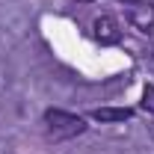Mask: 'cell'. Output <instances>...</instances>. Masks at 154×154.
<instances>
[{"instance_id":"cell-1","label":"cell","mask_w":154,"mask_h":154,"mask_svg":"<svg viewBox=\"0 0 154 154\" xmlns=\"http://www.w3.org/2000/svg\"><path fill=\"white\" fill-rule=\"evenodd\" d=\"M45 125H48V134L54 139H71V136H80L86 131V122L74 113H65V110H48Z\"/></svg>"},{"instance_id":"cell-2","label":"cell","mask_w":154,"mask_h":154,"mask_svg":"<svg viewBox=\"0 0 154 154\" xmlns=\"http://www.w3.org/2000/svg\"><path fill=\"white\" fill-rule=\"evenodd\" d=\"M95 38L101 45H116L119 38H122V30H119V24H116L110 15H101L95 21Z\"/></svg>"},{"instance_id":"cell-3","label":"cell","mask_w":154,"mask_h":154,"mask_svg":"<svg viewBox=\"0 0 154 154\" xmlns=\"http://www.w3.org/2000/svg\"><path fill=\"white\" fill-rule=\"evenodd\" d=\"M131 116H134V110H128V107H98V110H92L95 122H125Z\"/></svg>"},{"instance_id":"cell-4","label":"cell","mask_w":154,"mask_h":154,"mask_svg":"<svg viewBox=\"0 0 154 154\" xmlns=\"http://www.w3.org/2000/svg\"><path fill=\"white\" fill-rule=\"evenodd\" d=\"M142 110L154 116V86H145L142 89Z\"/></svg>"},{"instance_id":"cell-5","label":"cell","mask_w":154,"mask_h":154,"mask_svg":"<svg viewBox=\"0 0 154 154\" xmlns=\"http://www.w3.org/2000/svg\"><path fill=\"white\" fill-rule=\"evenodd\" d=\"M148 131H151V136H154V125H151V128H148Z\"/></svg>"},{"instance_id":"cell-6","label":"cell","mask_w":154,"mask_h":154,"mask_svg":"<svg viewBox=\"0 0 154 154\" xmlns=\"http://www.w3.org/2000/svg\"><path fill=\"white\" fill-rule=\"evenodd\" d=\"M80 3H92V0H80Z\"/></svg>"},{"instance_id":"cell-7","label":"cell","mask_w":154,"mask_h":154,"mask_svg":"<svg viewBox=\"0 0 154 154\" xmlns=\"http://www.w3.org/2000/svg\"><path fill=\"white\" fill-rule=\"evenodd\" d=\"M131 3H136V0H131Z\"/></svg>"}]
</instances>
